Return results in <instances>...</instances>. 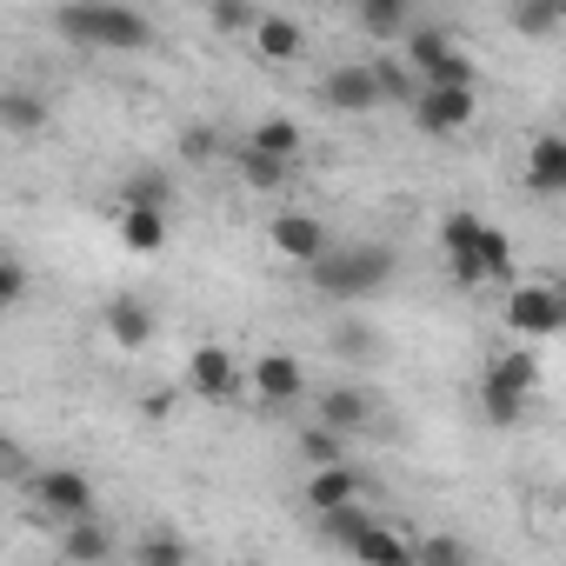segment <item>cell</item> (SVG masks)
<instances>
[{
    "label": "cell",
    "mask_w": 566,
    "mask_h": 566,
    "mask_svg": "<svg viewBox=\"0 0 566 566\" xmlns=\"http://www.w3.org/2000/svg\"><path fill=\"white\" fill-rule=\"evenodd\" d=\"M54 34L67 48H101V54H140L154 41V21L127 0H67L54 8Z\"/></svg>",
    "instance_id": "cell-1"
},
{
    "label": "cell",
    "mask_w": 566,
    "mask_h": 566,
    "mask_svg": "<svg viewBox=\"0 0 566 566\" xmlns=\"http://www.w3.org/2000/svg\"><path fill=\"white\" fill-rule=\"evenodd\" d=\"M400 273V253L387 247V240H360V247H327L314 266H307V280L327 294V301H367V294H380L387 280Z\"/></svg>",
    "instance_id": "cell-2"
},
{
    "label": "cell",
    "mask_w": 566,
    "mask_h": 566,
    "mask_svg": "<svg viewBox=\"0 0 566 566\" xmlns=\"http://www.w3.org/2000/svg\"><path fill=\"white\" fill-rule=\"evenodd\" d=\"M506 327L520 340H533V347L553 340V334H566V287H559V280H526V287H513Z\"/></svg>",
    "instance_id": "cell-3"
},
{
    "label": "cell",
    "mask_w": 566,
    "mask_h": 566,
    "mask_svg": "<svg viewBox=\"0 0 566 566\" xmlns=\"http://www.w3.org/2000/svg\"><path fill=\"white\" fill-rule=\"evenodd\" d=\"M266 247H273L280 260H294V266H314V260L334 247V233H327L321 213H273V220H266Z\"/></svg>",
    "instance_id": "cell-4"
},
{
    "label": "cell",
    "mask_w": 566,
    "mask_h": 566,
    "mask_svg": "<svg viewBox=\"0 0 566 566\" xmlns=\"http://www.w3.org/2000/svg\"><path fill=\"white\" fill-rule=\"evenodd\" d=\"M480 233H486V220L480 213H447L440 220V247H447V266H453V280L460 287H486V260H480Z\"/></svg>",
    "instance_id": "cell-5"
},
{
    "label": "cell",
    "mask_w": 566,
    "mask_h": 566,
    "mask_svg": "<svg viewBox=\"0 0 566 566\" xmlns=\"http://www.w3.org/2000/svg\"><path fill=\"white\" fill-rule=\"evenodd\" d=\"M413 120H420L427 134H467V127L480 120V87H420Z\"/></svg>",
    "instance_id": "cell-6"
},
{
    "label": "cell",
    "mask_w": 566,
    "mask_h": 566,
    "mask_svg": "<svg viewBox=\"0 0 566 566\" xmlns=\"http://www.w3.org/2000/svg\"><path fill=\"white\" fill-rule=\"evenodd\" d=\"M34 493H41V506L67 526V520H87V513H101V500H94V480L87 473H74V467H54V473H41L34 480Z\"/></svg>",
    "instance_id": "cell-7"
},
{
    "label": "cell",
    "mask_w": 566,
    "mask_h": 566,
    "mask_svg": "<svg viewBox=\"0 0 566 566\" xmlns=\"http://www.w3.org/2000/svg\"><path fill=\"white\" fill-rule=\"evenodd\" d=\"M253 394H260V407H287V400L307 394V367H301L287 347H266V354L253 360Z\"/></svg>",
    "instance_id": "cell-8"
},
{
    "label": "cell",
    "mask_w": 566,
    "mask_h": 566,
    "mask_svg": "<svg viewBox=\"0 0 566 566\" xmlns=\"http://www.w3.org/2000/svg\"><path fill=\"white\" fill-rule=\"evenodd\" d=\"M321 101H327L334 114H374V107H387L374 61H367V67H334V74L321 81Z\"/></svg>",
    "instance_id": "cell-9"
},
{
    "label": "cell",
    "mask_w": 566,
    "mask_h": 566,
    "mask_svg": "<svg viewBox=\"0 0 566 566\" xmlns=\"http://www.w3.org/2000/svg\"><path fill=\"white\" fill-rule=\"evenodd\" d=\"M101 327H107V340H114L120 354H140V347L160 334V321H154V307H147L140 294H114V301L101 307Z\"/></svg>",
    "instance_id": "cell-10"
},
{
    "label": "cell",
    "mask_w": 566,
    "mask_h": 566,
    "mask_svg": "<svg viewBox=\"0 0 566 566\" xmlns=\"http://www.w3.org/2000/svg\"><path fill=\"white\" fill-rule=\"evenodd\" d=\"M354 500H367V480H360L347 460L307 473V506H314V513H340V506H354Z\"/></svg>",
    "instance_id": "cell-11"
},
{
    "label": "cell",
    "mask_w": 566,
    "mask_h": 566,
    "mask_svg": "<svg viewBox=\"0 0 566 566\" xmlns=\"http://www.w3.org/2000/svg\"><path fill=\"white\" fill-rule=\"evenodd\" d=\"M247 41H253V54H260L266 67H287V61H301V48H307V34H301L294 14H260Z\"/></svg>",
    "instance_id": "cell-12"
},
{
    "label": "cell",
    "mask_w": 566,
    "mask_h": 566,
    "mask_svg": "<svg viewBox=\"0 0 566 566\" xmlns=\"http://www.w3.org/2000/svg\"><path fill=\"white\" fill-rule=\"evenodd\" d=\"M187 387H193L200 400H227V394L240 387L233 354H227V347H193V360H187Z\"/></svg>",
    "instance_id": "cell-13"
},
{
    "label": "cell",
    "mask_w": 566,
    "mask_h": 566,
    "mask_svg": "<svg viewBox=\"0 0 566 566\" xmlns=\"http://www.w3.org/2000/svg\"><path fill=\"white\" fill-rule=\"evenodd\" d=\"M61 559H74V566H101V559H114V526H107L101 513L67 520V533H61Z\"/></svg>",
    "instance_id": "cell-14"
},
{
    "label": "cell",
    "mask_w": 566,
    "mask_h": 566,
    "mask_svg": "<svg viewBox=\"0 0 566 566\" xmlns=\"http://www.w3.org/2000/svg\"><path fill=\"white\" fill-rule=\"evenodd\" d=\"M526 187L546 193V200L566 193V134H539V140H533V154H526Z\"/></svg>",
    "instance_id": "cell-15"
},
{
    "label": "cell",
    "mask_w": 566,
    "mask_h": 566,
    "mask_svg": "<svg viewBox=\"0 0 566 566\" xmlns=\"http://www.w3.org/2000/svg\"><path fill=\"white\" fill-rule=\"evenodd\" d=\"M480 380H500V387H513V394H526V400H533V394H539V354H533V340H526V347L493 354Z\"/></svg>",
    "instance_id": "cell-16"
},
{
    "label": "cell",
    "mask_w": 566,
    "mask_h": 566,
    "mask_svg": "<svg viewBox=\"0 0 566 566\" xmlns=\"http://www.w3.org/2000/svg\"><path fill=\"white\" fill-rule=\"evenodd\" d=\"M120 247L127 253H160L167 247V207H120Z\"/></svg>",
    "instance_id": "cell-17"
},
{
    "label": "cell",
    "mask_w": 566,
    "mask_h": 566,
    "mask_svg": "<svg viewBox=\"0 0 566 566\" xmlns=\"http://www.w3.org/2000/svg\"><path fill=\"white\" fill-rule=\"evenodd\" d=\"M321 420L340 427V433H360V427H374V394H360V387H327V394H321Z\"/></svg>",
    "instance_id": "cell-18"
},
{
    "label": "cell",
    "mask_w": 566,
    "mask_h": 566,
    "mask_svg": "<svg viewBox=\"0 0 566 566\" xmlns=\"http://www.w3.org/2000/svg\"><path fill=\"white\" fill-rule=\"evenodd\" d=\"M347 553H354V559H380V566H407V559H420V539H407V533H394V526L374 520Z\"/></svg>",
    "instance_id": "cell-19"
},
{
    "label": "cell",
    "mask_w": 566,
    "mask_h": 566,
    "mask_svg": "<svg viewBox=\"0 0 566 566\" xmlns=\"http://www.w3.org/2000/svg\"><path fill=\"white\" fill-rule=\"evenodd\" d=\"M301 120H287V114H266V120H253V134H247V147H260V154H280V160H294L301 154Z\"/></svg>",
    "instance_id": "cell-20"
},
{
    "label": "cell",
    "mask_w": 566,
    "mask_h": 566,
    "mask_svg": "<svg viewBox=\"0 0 566 566\" xmlns=\"http://www.w3.org/2000/svg\"><path fill=\"white\" fill-rule=\"evenodd\" d=\"M360 28H367L374 41H407L413 8H407V0H360Z\"/></svg>",
    "instance_id": "cell-21"
},
{
    "label": "cell",
    "mask_w": 566,
    "mask_h": 566,
    "mask_svg": "<svg viewBox=\"0 0 566 566\" xmlns=\"http://www.w3.org/2000/svg\"><path fill=\"white\" fill-rule=\"evenodd\" d=\"M0 127H8L14 140H28V134H41V127H48V107H41L28 87H8V94H0Z\"/></svg>",
    "instance_id": "cell-22"
},
{
    "label": "cell",
    "mask_w": 566,
    "mask_h": 566,
    "mask_svg": "<svg viewBox=\"0 0 566 566\" xmlns=\"http://www.w3.org/2000/svg\"><path fill=\"white\" fill-rule=\"evenodd\" d=\"M526 394H513V387H500V380H480V420L486 427H520L526 420Z\"/></svg>",
    "instance_id": "cell-23"
},
{
    "label": "cell",
    "mask_w": 566,
    "mask_h": 566,
    "mask_svg": "<svg viewBox=\"0 0 566 566\" xmlns=\"http://www.w3.org/2000/svg\"><path fill=\"white\" fill-rule=\"evenodd\" d=\"M287 167H294V160H280V154H260V147H247V140H240V180H247L253 193H273V187H287Z\"/></svg>",
    "instance_id": "cell-24"
},
{
    "label": "cell",
    "mask_w": 566,
    "mask_h": 566,
    "mask_svg": "<svg viewBox=\"0 0 566 566\" xmlns=\"http://www.w3.org/2000/svg\"><path fill=\"white\" fill-rule=\"evenodd\" d=\"M374 520H380V513H367V500H354V506H340V513H321V539H334V546L347 553Z\"/></svg>",
    "instance_id": "cell-25"
},
{
    "label": "cell",
    "mask_w": 566,
    "mask_h": 566,
    "mask_svg": "<svg viewBox=\"0 0 566 566\" xmlns=\"http://www.w3.org/2000/svg\"><path fill=\"white\" fill-rule=\"evenodd\" d=\"M420 87H480V67H473V54H460V48H447L427 74H420Z\"/></svg>",
    "instance_id": "cell-26"
},
{
    "label": "cell",
    "mask_w": 566,
    "mask_h": 566,
    "mask_svg": "<svg viewBox=\"0 0 566 566\" xmlns=\"http://www.w3.org/2000/svg\"><path fill=\"white\" fill-rule=\"evenodd\" d=\"M301 460H307V467H334V460H347V433L327 427V420H314V427L301 433Z\"/></svg>",
    "instance_id": "cell-27"
},
{
    "label": "cell",
    "mask_w": 566,
    "mask_h": 566,
    "mask_svg": "<svg viewBox=\"0 0 566 566\" xmlns=\"http://www.w3.org/2000/svg\"><path fill=\"white\" fill-rule=\"evenodd\" d=\"M447 48H453V28H407V61H413L420 74H427Z\"/></svg>",
    "instance_id": "cell-28"
},
{
    "label": "cell",
    "mask_w": 566,
    "mask_h": 566,
    "mask_svg": "<svg viewBox=\"0 0 566 566\" xmlns=\"http://www.w3.org/2000/svg\"><path fill=\"white\" fill-rule=\"evenodd\" d=\"M374 74H380L387 101H420V67L413 61H374Z\"/></svg>",
    "instance_id": "cell-29"
},
{
    "label": "cell",
    "mask_w": 566,
    "mask_h": 566,
    "mask_svg": "<svg viewBox=\"0 0 566 566\" xmlns=\"http://www.w3.org/2000/svg\"><path fill=\"white\" fill-rule=\"evenodd\" d=\"M334 354L340 360H374L380 354V334L367 321H347V327H334Z\"/></svg>",
    "instance_id": "cell-30"
},
{
    "label": "cell",
    "mask_w": 566,
    "mask_h": 566,
    "mask_svg": "<svg viewBox=\"0 0 566 566\" xmlns=\"http://www.w3.org/2000/svg\"><path fill=\"white\" fill-rule=\"evenodd\" d=\"M134 559H140V566H187V539H174V533H147V539L134 546Z\"/></svg>",
    "instance_id": "cell-31"
},
{
    "label": "cell",
    "mask_w": 566,
    "mask_h": 566,
    "mask_svg": "<svg viewBox=\"0 0 566 566\" xmlns=\"http://www.w3.org/2000/svg\"><path fill=\"white\" fill-rule=\"evenodd\" d=\"M207 21H213V34H253V0H213L207 8Z\"/></svg>",
    "instance_id": "cell-32"
},
{
    "label": "cell",
    "mask_w": 566,
    "mask_h": 566,
    "mask_svg": "<svg viewBox=\"0 0 566 566\" xmlns=\"http://www.w3.org/2000/svg\"><path fill=\"white\" fill-rule=\"evenodd\" d=\"M513 28H520V34H533V41H546V34L559 28V14L546 8V0H513Z\"/></svg>",
    "instance_id": "cell-33"
},
{
    "label": "cell",
    "mask_w": 566,
    "mask_h": 566,
    "mask_svg": "<svg viewBox=\"0 0 566 566\" xmlns=\"http://www.w3.org/2000/svg\"><path fill=\"white\" fill-rule=\"evenodd\" d=\"M480 260H486V273H493V280H506V273H513V240H506L493 220H486V233H480Z\"/></svg>",
    "instance_id": "cell-34"
},
{
    "label": "cell",
    "mask_w": 566,
    "mask_h": 566,
    "mask_svg": "<svg viewBox=\"0 0 566 566\" xmlns=\"http://www.w3.org/2000/svg\"><path fill=\"white\" fill-rule=\"evenodd\" d=\"M120 207H167V180L160 174H134L120 187Z\"/></svg>",
    "instance_id": "cell-35"
},
{
    "label": "cell",
    "mask_w": 566,
    "mask_h": 566,
    "mask_svg": "<svg viewBox=\"0 0 566 566\" xmlns=\"http://www.w3.org/2000/svg\"><path fill=\"white\" fill-rule=\"evenodd\" d=\"M21 301H28V260L8 253L0 260V307H21Z\"/></svg>",
    "instance_id": "cell-36"
},
{
    "label": "cell",
    "mask_w": 566,
    "mask_h": 566,
    "mask_svg": "<svg viewBox=\"0 0 566 566\" xmlns=\"http://www.w3.org/2000/svg\"><path fill=\"white\" fill-rule=\"evenodd\" d=\"M420 559L427 566H467V546L460 539H420Z\"/></svg>",
    "instance_id": "cell-37"
},
{
    "label": "cell",
    "mask_w": 566,
    "mask_h": 566,
    "mask_svg": "<svg viewBox=\"0 0 566 566\" xmlns=\"http://www.w3.org/2000/svg\"><path fill=\"white\" fill-rule=\"evenodd\" d=\"M213 147H220V140H213L207 127H187V134H180V154H187V160H207Z\"/></svg>",
    "instance_id": "cell-38"
},
{
    "label": "cell",
    "mask_w": 566,
    "mask_h": 566,
    "mask_svg": "<svg viewBox=\"0 0 566 566\" xmlns=\"http://www.w3.org/2000/svg\"><path fill=\"white\" fill-rule=\"evenodd\" d=\"M0 473H8V480H21V473H28V453H21L14 440H0Z\"/></svg>",
    "instance_id": "cell-39"
},
{
    "label": "cell",
    "mask_w": 566,
    "mask_h": 566,
    "mask_svg": "<svg viewBox=\"0 0 566 566\" xmlns=\"http://www.w3.org/2000/svg\"><path fill=\"white\" fill-rule=\"evenodd\" d=\"M140 413H147V420H167V413H174V394H167V387H160V394H147V400H140Z\"/></svg>",
    "instance_id": "cell-40"
},
{
    "label": "cell",
    "mask_w": 566,
    "mask_h": 566,
    "mask_svg": "<svg viewBox=\"0 0 566 566\" xmlns=\"http://www.w3.org/2000/svg\"><path fill=\"white\" fill-rule=\"evenodd\" d=\"M546 8H553V14H559V21H566V0H546Z\"/></svg>",
    "instance_id": "cell-41"
},
{
    "label": "cell",
    "mask_w": 566,
    "mask_h": 566,
    "mask_svg": "<svg viewBox=\"0 0 566 566\" xmlns=\"http://www.w3.org/2000/svg\"><path fill=\"white\" fill-rule=\"evenodd\" d=\"M559 506H566V493H559Z\"/></svg>",
    "instance_id": "cell-42"
}]
</instances>
